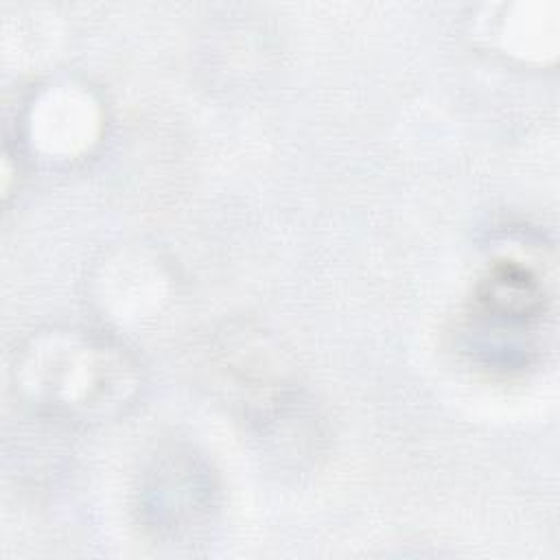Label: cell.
I'll return each mask as SVG.
<instances>
[{"label":"cell","mask_w":560,"mask_h":560,"mask_svg":"<svg viewBox=\"0 0 560 560\" xmlns=\"http://www.w3.org/2000/svg\"><path fill=\"white\" fill-rule=\"evenodd\" d=\"M182 462L166 464L164 470L158 468V481H155V494H151V501L144 505L149 508L155 518L153 525L160 534H179L186 529V521L197 525V518L201 516L197 510H190L184 501L201 508L208 512L210 508V479L203 472H197V466L190 470V462H184V472H179Z\"/></svg>","instance_id":"3"},{"label":"cell","mask_w":560,"mask_h":560,"mask_svg":"<svg viewBox=\"0 0 560 560\" xmlns=\"http://www.w3.org/2000/svg\"><path fill=\"white\" fill-rule=\"evenodd\" d=\"M477 308L499 326L523 328L545 313V291L529 269L514 260H501L479 282Z\"/></svg>","instance_id":"2"},{"label":"cell","mask_w":560,"mask_h":560,"mask_svg":"<svg viewBox=\"0 0 560 560\" xmlns=\"http://www.w3.org/2000/svg\"><path fill=\"white\" fill-rule=\"evenodd\" d=\"M20 394L42 413L92 422L122 411L138 392V365L125 348L92 330L37 332L18 354Z\"/></svg>","instance_id":"1"}]
</instances>
